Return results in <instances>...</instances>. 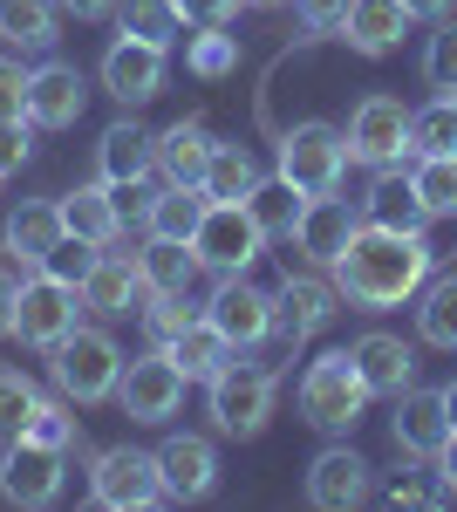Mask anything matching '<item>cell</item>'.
<instances>
[{
    "label": "cell",
    "mask_w": 457,
    "mask_h": 512,
    "mask_svg": "<svg viewBox=\"0 0 457 512\" xmlns=\"http://www.w3.org/2000/svg\"><path fill=\"white\" fill-rule=\"evenodd\" d=\"M355 226H362V219H355L335 192H328V198H307L301 226H294V246H301L314 267H335V260L348 253V239H355Z\"/></svg>",
    "instance_id": "obj_18"
},
{
    "label": "cell",
    "mask_w": 457,
    "mask_h": 512,
    "mask_svg": "<svg viewBox=\"0 0 457 512\" xmlns=\"http://www.w3.org/2000/svg\"><path fill=\"white\" fill-rule=\"evenodd\" d=\"M239 7H246V0H178V14H185V21H198V28H226Z\"/></svg>",
    "instance_id": "obj_46"
},
{
    "label": "cell",
    "mask_w": 457,
    "mask_h": 512,
    "mask_svg": "<svg viewBox=\"0 0 457 512\" xmlns=\"http://www.w3.org/2000/svg\"><path fill=\"white\" fill-rule=\"evenodd\" d=\"M389 506H430V492L410 485V478H396V485H389Z\"/></svg>",
    "instance_id": "obj_51"
},
{
    "label": "cell",
    "mask_w": 457,
    "mask_h": 512,
    "mask_svg": "<svg viewBox=\"0 0 457 512\" xmlns=\"http://www.w3.org/2000/svg\"><path fill=\"white\" fill-rule=\"evenodd\" d=\"M444 437H451L444 390H403V396H396V451H410V458H437Z\"/></svg>",
    "instance_id": "obj_20"
},
{
    "label": "cell",
    "mask_w": 457,
    "mask_h": 512,
    "mask_svg": "<svg viewBox=\"0 0 457 512\" xmlns=\"http://www.w3.org/2000/svg\"><path fill=\"white\" fill-rule=\"evenodd\" d=\"M417 335L430 349H457V274L430 280V294H423V308H417Z\"/></svg>",
    "instance_id": "obj_35"
},
{
    "label": "cell",
    "mask_w": 457,
    "mask_h": 512,
    "mask_svg": "<svg viewBox=\"0 0 457 512\" xmlns=\"http://www.w3.org/2000/svg\"><path fill=\"white\" fill-rule=\"evenodd\" d=\"M260 226H253V212H246V198H212L205 205V219H198V233H191V253H198V267H212V274H246L253 260H260Z\"/></svg>",
    "instance_id": "obj_5"
},
{
    "label": "cell",
    "mask_w": 457,
    "mask_h": 512,
    "mask_svg": "<svg viewBox=\"0 0 457 512\" xmlns=\"http://www.w3.org/2000/svg\"><path fill=\"white\" fill-rule=\"evenodd\" d=\"M430 239L423 233H389V226H355L348 253L335 260V294L348 308H403L430 280Z\"/></svg>",
    "instance_id": "obj_1"
},
{
    "label": "cell",
    "mask_w": 457,
    "mask_h": 512,
    "mask_svg": "<svg viewBox=\"0 0 457 512\" xmlns=\"http://www.w3.org/2000/svg\"><path fill=\"white\" fill-rule=\"evenodd\" d=\"M362 403H369V383H362V369H355L348 349H328V355L307 362L301 417L314 431H355V424H362Z\"/></svg>",
    "instance_id": "obj_2"
},
{
    "label": "cell",
    "mask_w": 457,
    "mask_h": 512,
    "mask_svg": "<svg viewBox=\"0 0 457 512\" xmlns=\"http://www.w3.org/2000/svg\"><path fill=\"white\" fill-rule=\"evenodd\" d=\"M348 355H355V369H362L369 396H403V390H410V376H417L410 342H403V335H382V328H369Z\"/></svg>",
    "instance_id": "obj_19"
},
{
    "label": "cell",
    "mask_w": 457,
    "mask_h": 512,
    "mask_svg": "<svg viewBox=\"0 0 457 512\" xmlns=\"http://www.w3.org/2000/svg\"><path fill=\"white\" fill-rule=\"evenodd\" d=\"M342 137H348V164H376L382 171V164L410 158V110L396 96H362Z\"/></svg>",
    "instance_id": "obj_10"
},
{
    "label": "cell",
    "mask_w": 457,
    "mask_h": 512,
    "mask_svg": "<svg viewBox=\"0 0 457 512\" xmlns=\"http://www.w3.org/2000/svg\"><path fill=\"white\" fill-rule=\"evenodd\" d=\"M157 472H164V499H205L212 485H219V451L205 444V437H171L164 451H157Z\"/></svg>",
    "instance_id": "obj_17"
},
{
    "label": "cell",
    "mask_w": 457,
    "mask_h": 512,
    "mask_svg": "<svg viewBox=\"0 0 457 512\" xmlns=\"http://www.w3.org/2000/svg\"><path fill=\"white\" fill-rule=\"evenodd\" d=\"M157 164H164V178H171V185H205L212 137H205L198 123H171V130L157 137Z\"/></svg>",
    "instance_id": "obj_29"
},
{
    "label": "cell",
    "mask_w": 457,
    "mask_h": 512,
    "mask_svg": "<svg viewBox=\"0 0 457 512\" xmlns=\"http://www.w3.org/2000/svg\"><path fill=\"white\" fill-rule=\"evenodd\" d=\"M451 103H457V96H451Z\"/></svg>",
    "instance_id": "obj_56"
},
{
    "label": "cell",
    "mask_w": 457,
    "mask_h": 512,
    "mask_svg": "<svg viewBox=\"0 0 457 512\" xmlns=\"http://www.w3.org/2000/svg\"><path fill=\"white\" fill-rule=\"evenodd\" d=\"M246 7H280V0H246Z\"/></svg>",
    "instance_id": "obj_55"
},
{
    "label": "cell",
    "mask_w": 457,
    "mask_h": 512,
    "mask_svg": "<svg viewBox=\"0 0 457 512\" xmlns=\"http://www.w3.org/2000/svg\"><path fill=\"white\" fill-rule=\"evenodd\" d=\"M335 301H342V294H335L328 280H314V274L294 280V274H287V287L273 294V342L301 349L314 328H328V321H335Z\"/></svg>",
    "instance_id": "obj_13"
},
{
    "label": "cell",
    "mask_w": 457,
    "mask_h": 512,
    "mask_svg": "<svg viewBox=\"0 0 457 512\" xmlns=\"http://www.w3.org/2000/svg\"><path fill=\"white\" fill-rule=\"evenodd\" d=\"M62 233H69V226H62V198H21V205L7 212V253H14L21 267H41Z\"/></svg>",
    "instance_id": "obj_21"
},
{
    "label": "cell",
    "mask_w": 457,
    "mask_h": 512,
    "mask_svg": "<svg viewBox=\"0 0 457 512\" xmlns=\"http://www.w3.org/2000/svg\"><path fill=\"white\" fill-rule=\"evenodd\" d=\"M0 41L7 48H48L55 41V0H0Z\"/></svg>",
    "instance_id": "obj_33"
},
{
    "label": "cell",
    "mask_w": 457,
    "mask_h": 512,
    "mask_svg": "<svg viewBox=\"0 0 457 512\" xmlns=\"http://www.w3.org/2000/svg\"><path fill=\"white\" fill-rule=\"evenodd\" d=\"M116 403H123L130 424H164V417H178V403H185V369L164 349L137 355V362H123V376H116Z\"/></svg>",
    "instance_id": "obj_7"
},
{
    "label": "cell",
    "mask_w": 457,
    "mask_h": 512,
    "mask_svg": "<svg viewBox=\"0 0 457 512\" xmlns=\"http://www.w3.org/2000/svg\"><path fill=\"white\" fill-rule=\"evenodd\" d=\"M28 130H35V123H0V178L28 164V151H35V137H28Z\"/></svg>",
    "instance_id": "obj_44"
},
{
    "label": "cell",
    "mask_w": 457,
    "mask_h": 512,
    "mask_svg": "<svg viewBox=\"0 0 457 512\" xmlns=\"http://www.w3.org/2000/svg\"><path fill=\"white\" fill-rule=\"evenodd\" d=\"M362 219H369V226H389V233H423V226H430V205L417 198V178H403L396 164H382L376 185H369Z\"/></svg>",
    "instance_id": "obj_22"
},
{
    "label": "cell",
    "mask_w": 457,
    "mask_h": 512,
    "mask_svg": "<svg viewBox=\"0 0 457 512\" xmlns=\"http://www.w3.org/2000/svg\"><path fill=\"white\" fill-rule=\"evenodd\" d=\"M191 62H198L205 76H219V69L232 62V41H198V55H191Z\"/></svg>",
    "instance_id": "obj_49"
},
{
    "label": "cell",
    "mask_w": 457,
    "mask_h": 512,
    "mask_svg": "<svg viewBox=\"0 0 457 512\" xmlns=\"http://www.w3.org/2000/svg\"><path fill=\"white\" fill-rule=\"evenodd\" d=\"M0 123H28V69L0 55Z\"/></svg>",
    "instance_id": "obj_42"
},
{
    "label": "cell",
    "mask_w": 457,
    "mask_h": 512,
    "mask_svg": "<svg viewBox=\"0 0 457 512\" xmlns=\"http://www.w3.org/2000/svg\"><path fill=\"white\" fill-rule=\"evenodd\" d=\"M82 103H89V89H82L76 62H41V69H28V123L35 130H69L82 117Z\"/></svg>",
    "instance_id": "obj_14"
},
{
    "label": "cell",
    "mask_w": 457,
    "mask_h": 512,
    "mask_svg": "<svg viewBox=\"0 0 457 512\" xmlns=\"http://www.w3.org/2000/svg\"><path fill=\"white\" fill-rule=\"evenodd\" d=\"M76 287L69 280H55V274H41L35 280H21V308H14V335L21 342H35V349H55L69 328H76Z\"/></svg>",
    "instance_id": "obj_11"
},
{
    "label": "cell",
    "mask_w": 457,
    "mask_h": 512,
    "mask_svg": "<svg viewBox=\"0 0 457 512\" xmlns=\"http://www.w3.org/2000/svg\"><path fill=\"white\" fill-rule=\"evenodd\" d=\"M342 28H348V48L389 55V48L403 41V28H410V7H403V0H348Z\"/></svg>",
    "instance_id": "obj_24"
},
{
    "label": "cell",
    "mask_w": 457,
    "mask_h": 512,
    "mask_svg": "<svg viewBox=\"0 0 457 512\" xmlns=\"http://www.w3.org/2000/svg\"><path fill=\"white\" fill-rule=\"evenodd\" d=\"M103 185H130V178H151L157 164V137L144 130V123H116V130H103Z\"/></svg>",
    "instance_id": "obj_27"
},
{
    "label": "cell",
    "mask_w": 457,
    "mask_h": 512,
    "mask_svg": "<svg viewBox=\"0 0 457 512\" xmlns=\"http://www.w3.org/2000/svg\"><path fill=\"white\" fill-rule=\"evenodd\" d=\"M191 321H198V315L185 308V294H151V308H144V328L157 335V349H164L178 328H191Z\"/></svg>",
    "instance_id": "obj_41"
},
{
    "label": "cell",
    "mask_w": 457,
    "mask_h": 512,
    "mask_svg": "<svg viewBox=\"0 0 457 512\" xmlns=\"http://www.w3.org/2000/svg\"><path fill=\"white\" fill-rule=\"evenodd\" d=\"M35 410H41L35 383H28V376H14V369H0V444H14V437L35 431Z\"/></svg>",
    "instance_id": "obj_36"
},
{
    "label": "cell",
    "mask_w": 457,
    "mask_h": 512,
    "mask_svg": "<svg viewBox=\"0 0 457 512\" xmlns=\"http://www.w3.org/2000/svg\"><path fill=\"white\" fill-rule=\"evenodd\" d=\"M164 355L185 369V383H212L226 362H239V349H232V342H226V335H219V328H212L205 315L191 321V328H178V335L164 342Z\"/></svg>",
    "instance_id": "obj_23"
},
{
    "label": "cell",
    "mask_w": 457,
    "mask_h": 512,
    "mask_svg": "<svg viewBox=\"0 0 457 512\" xmlns=\"http://www.w3.org/2000/svg\"><path fill=\"white\" fill-rule=\"evenodd\" d=\"M417 198L430 205V219L437 212H457V151H430V158H417Z\"/></svg>",
    "instance_id": "obj_37"
},
{
    "label": "cell",
    "mask_w": 457,
    "mask_h": 512,
    "mask_svg": "<svg viewBox=\"0 0 457 512\" xmlns=\"http://www.w3.org/2000/svg\"><path fill=\"white\" fill-rule=\"evenodd\" d=\"M130 301H144V274H137V260H123V253H103L89 280H82V308H96V315H130Z\"/></svg>",
    "instance_id": "obj_25"
},
{
    "label": "cell",
    "mask_w": 457,
    "mask_h": 512,
    "mask_svg": "<svg viewBox=\"0 0 457 512\" xmlns=\"http://www.w3.org/2000/svg\"><path fill=\"white\" fill-rule=\"evenodd\" d=\"M116 198V226H137V219H151V192H144V178H130V185H110Z\"/></svg>",
    "instance_id": "obj_45"
},
{
    "label": "cell",
    "mask_w": 457,
    "mask_h": 512,
    "mask_svg": "<svg viewBox=\"0 0 457 512\" xmlns=\"http://www.w3.org/2000/svg\"><path fill=\"white\" fill-rule=\"evenodd\" d=\"M437 478H444V499H457V431L444 437V451H437Z\"/></svg>",
    "instance_id": "obj_50"
},
{
    "label": "cell",
    "mask_w": 457,
    "mask_h": 512,
    "mask_svg": "<svg viewBox=\"0 0 457 512\" xmlns=\"http://www.w3.org/2000/svg\"><path fill=\"white\" fill-rule=\"evenodd\" d=\"M246 212H253L260 239H294V226H301V212H307V192L287 185V178H260L246 192Z\"/></svg>",
    "instance_id": "obj_28"
},
{
    "label": "cell",
    "mask_w": 457,
    "mask_h": 512,
    "mask_svg": "<svg viewBox=\"0 0 457 512\" xmlns=\"http://www.w3.org/2000/svg\"><path fill=\"white\" fill-rule=\"evenodd\" d=\"M137 274H144V294H191V280L205 274L191 239H151L137 253Z\"/></svg>",
    "instance_id": "obj_26"
},
{
    "label": "cell",
    "mask_w": 457,
    "mask_h": 512,
    "mask_svg": "<svg viewBox=\"0 0 457 512\" xmlns=\"http://www.w3.org/2000/svg\"><path fill=\"white\" fill-rule=\"evenodd\" d=\"M403 7H410V21H444L457 0H403Z\"/></svg>",
    "instance_id": "obj_52"
},
{
    "label": "cell",
    "mask_w": 457,
    "mask_h": 512,
    "mask_svg": "<svg viewBox=\"0 0 457 512\" xmlns=\"http://www.w3.org/2000/svg\"><path fill=\"white\" fill-rule=\"evenodd\" d=\"M62 226L76 239H96V246H110L123 226H116V198H110V185H82V192H69L62 198Z\"/></svg>",
    "instance_id": "obj_31"
},
{
    "label": "cell",
    "mask_w": 457,
    "mask_h": 512,
    "mask_svg": "<svg viewBox=\"0 0 457 512\" xmlns=\"http://www.w3.org/2000/svg\"><path fill=\"white\" fill-rule=\"evenodd\" d=\"M48 355H55V390L69 396V403H103V396H116L123 349H116L103 328H69Z\"/></svg>",
    "instance_id": "obj_3"
},
{
    "label": "cell",
    "mask_w": 457,
    "mask_h": 512,
    "mask_svg": "<svg viewBox=\"0 0 457 512\" xmlns=\"http://www.w3.org/2000/svg\"><path fill=\"white\" fill-rule=\"evenodd\" d=\"M423 82L437 96H457V21L444 14V28L430 35V55H423Z\"/></svg>",
    "instance_id": "obj_40"
},
{
    "label": "cell",
    "mask_w": 457,
    "mask_h": 512,
    "mask_svg": "<svg viewBox=\"0 0 457 512\" xmlns=\"http://www.w3.org/2000/svg\"><path fill=\"white\" fill-rule=\"evenodd\" d=\"M62 7H69V14H76V21H103V14H110L116 0H62Z\"/></svg>",
    "instance_id": "obj_53"
},
{
    "label": "cell",
    "mask_w": 457,
    "mask_h": 512,
    "mask_svg": "<svg viewBox=\"0 0 457 512\" xmlns=\"http://www.w3.org/2000/svg\"><path fill=\"white\" fill-rule=\"evenodd\" d=\"M96 260H103V246H96V239H76V233H62V239H55V253L41 260V274L69 280V287L82 294V280H89V267H96Z\"/></svg>",
    "instance_id": "obj_39"
},
{
    "label": "cell",
    "mask_w": 457,
    "mask_h": 512,
    "mask_svg": "<svg viewBox=\"0 0 457 512\" xmlns=\"http://www.w3.org/2000/svg\"><path fill=\"white\" fill-rule=\"evenodd\" d=\"M205 321L226 335L232 349H253V342L273 335V294H260V287H246L239 274H226L212 287V301H205Z\"/></svg>",
    "instance_id": "obj_12"
},
{
    "label": "cell",
    "mask_w": 457,
    "mask_h": 512,
    "mask_svg": "<svg viewBox=\"0 0 457 512\" xmlns=\"http://www.w3.org/2000/svg\"><path fill=\"white\" fill-rule=\"evenodd\" d=\"M205 205H212L205 185H164V192L151 198V219H144V226H151V239H191L198 219H205Z\"/></svg>",
    "instance_id": "obj_30"
},
{
    "label": "cell",
    "mask_w": 457,
    "mask_h": 512,
    "mask_svg": "<svg viewBox=\"0 0 457 512\" xmlns=\"http://www.w3.org/2000/svg\"><path fill=\"white\" fill-rule=\"evenodd\" d=\"M89 492H96V506H110V512L164 506V472H157V451H130V444L96 451V465H89Z\"/></svg>",
    "instance_id": "obj_6"
},
{
    "label": "cell",
    "mask_w": 457,
    "mask_h": 512,
    "mask_svg": "<svg viewBox=\"0 0 457 512\" xmlns=\"http://www.w3.org/2000/svg\"><path fill=\"white\" fill-rule=\"evenodd\" d=\"M0 499L7 506H55L62 499V444H41V437H14L7 458H0Z\"/></svg>",
    "instance_id": "obj_9"
},
{
    "label": "cell",
    "mask_w": 457,
    "mask_h": 512,
    "mask_svg": "<svg viewBox=\"0 0 457 512\" xmlns=\"http://www.w3.org/2000/svg\"><path fill=\"white\" fill-rule=\"evenodd\" d=\"M103 89L123 96V103H151L164 89V48H151L137 35H116L110 55H103Z\"/></svg>",
    "instance_id": "obj_15"
},
{
    "label": "cell",
    "mask_w": 457,
    "mask_h": 512,
    "mask_svg": "<svg viewBox=\"0 0 457 512\" xmlns=\"http://www.w3.org/2000/svg\"><path fill=\"white\" fill-rule=\"evenodd\" d=\"M212 424L226 437H260L273 417V376L267 369H246V362H226L212 383Z\"/></svg>",
    "instance_id": "obj_8"
},
{
    "label": "cell",
    "mask_w": 457,
    "mask_h": 512,
    "mask_svg": "<svg viewBox=\"0 0 457 512\" xmlns=\"http://www.w3.org/2000/svg\"><path fill=\"white\" fill-rule=\"evenodd\" d=\"M369 499V458H355L348 444H335V451H321L314 465H307V506L321 512H348Z\"/></svg>",
    "instance_id": "obj_16"
},
{
    "label": "cell",
    "mask_w": 457,
    "mask_h": 512,
    "mask_svg": "<svg viewBox=\"0 0 457 512\" xmlns=\"http://www.w3.org/2000/svg\"><path fill=\"white\" fill-rule=\"evenodd\" d=\"M14 308H21V280L0 267V335H14Z\"/></svg>",
    "instance_id": "obj_48"
},
{
    "label": "cell",
    "mask_w": 457,
    "mask_h": 512,
    "mask_svg": "<svg viewBox=\"0 0 457 512\" xmlns=\"http://www.w3.org/2000/svg\"><path fill=\"white\" fill-rule=\"evenodd\" d=\"M410 151L430 158V151H457V103L437 96L430 110H410Z\"/></svg>",
    "instance_id": "obj_38"
},
{
    "label": "cell",
    "mask_w": 457,
    "mask_h": 512,
    "mask_svg": "<svg viewBox=\"0 0 457 512\" xmlns=\"http://www.w3.org/2000/svg\"><path fill=\"white\" fill-rule=\"evenodd\" d=\"M294 7H301L307 28H342V14H348V0H294Z\"/></svg>",
    "instance_id": "obj_47"
},
{
    "label": "cell",
    "mask_w": 457,
    "mask_h": 512,
    "mask_svg": "<svg viewBox=\"0 0 457 512\" xmlns=\"http://www.w3.org/2000/svg\"><path fill=\"white\" fill-rule=\"evenodd\" d=\"M260 185V164L246 144H212V164H205V198H246Z\"/></svg>",
    "instance_id": "obj_34"
},
{
    "label": "cell",
    "mask_w": 457,
    "mask_h": 512,
    "mask_svg": "<svg viewBox=\"0 0 457 512\" xmlns=\"http://www.w3.org/2000/svg\"><path fill=\"white\" fill-rule=\"evenodd\" d=\"M116 28L151 48H171L185 35V14H178V0H116Z\"/></svg>",
    "instance_id": "obj_32"
},
{
    "label": "cell",
    "mask_w": 457,
    "mask_h": 512,
    "mask_svg": "<svg viewBox=\"0 0 457 512\" xmlns=\"http://www.w3.org/2000/svg\"><path fill=\"white\" fill-rule=\"evenodd\" d=\"M28 437L62 444V451H69V444H76V417H69V410H55V403H41V410H35V431H28Z\"/></svg>",
    "instance_id": "obj_43"
},
{
    "label": "cell",
    "mask_w": 457,
    "mask_h": 512,
    "mask_svg": "<svg viewBox=\"0 0 457 512\" xmlns=\"http://www.w3.org/2000/svg\"><path fill=\"white\" fill-rule=\"evenodd\" d=\"M444 417H451V431H457V383H444Z\"/></svg>",
    "instance_id": "obj_54"
},
{
    "label": "cell",
    "mask_w": 457,
    "mask_h": 512,
    "mask_svg": "<svg viewBox=\"0 0 457 512\" xmlns=\"http://www.w3.org/2000/svg\"><path fill=\"white\" fill-rule=\"evenodd\" d=\"M342 171H348V137L335 123H294L280 137V178L301 185L307 198L342 192Z\"/></svg>",
    "instance_id": "obj_4"
}]
</instances>
